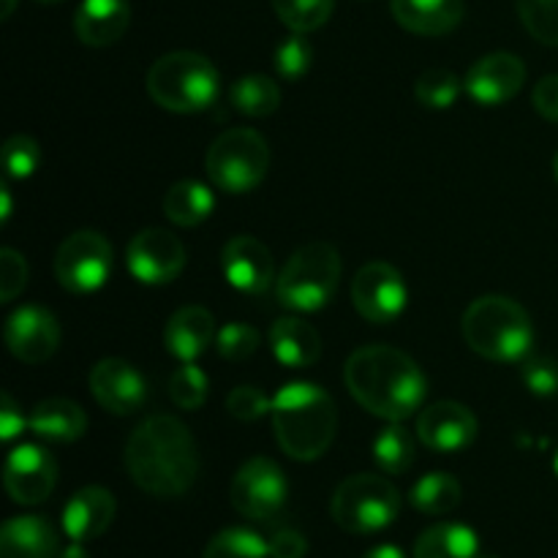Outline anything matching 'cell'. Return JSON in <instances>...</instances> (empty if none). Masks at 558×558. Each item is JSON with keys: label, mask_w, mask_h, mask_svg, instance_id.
<instances>
[{"label": "cell", "mask_w": 558, "mask_h": 558, "mask_svg": "<svg viewBox=\"0 0 558 558\" xmlns=\"http://www.w3.org/2000/svg\"><path fill=\"white\" fill-rule=\"evenodd\" d=\"M272 430L294 461H316L330 450L338 428L336 401L314 381H292L272 396Z\"/></svg>", "instance_id": "cell-3"}, {"label": "cell", "mask_w": 558, "mask_h": 558, "mask_svg": "<svg viewBox=\"0 0 558 558\" xmlns=\"http://www.w3.org/2000/svg\"><path fill=\"white\" fill-rule=\"evenodd\" d=\"M461 483L447 472L425 474V477H420L412 485V494H409L412 507L423 512V515H447V512H452L461 505Z\"/></svg>", "instance_id": "cell-28"}, {"label": "cell", "mask_w": 558, "mask_h": 558, "mask_svg": "<svg viewBox=\"0 0 558 558\" xmlns=\"http://www.w3.org/2000/svg\"><path fill=\"white\" fill-rule=\"evenodd\" d=\"M341 283V256L336 245L316 240L289 256L281 276L276 278V298L283 308L298 314L322 311Z\"/></svg>", "instance_id": "cell-6"}, {"label": "cell", "mask_w": 558, "mask_h": 558, "mask_svg": "<svg viewBox=\"0 0 558 558\" xmlns=\"http://www.w3.org/2000/svg\"><path fill=\"white\" fill-rule=\"evenodd\" d=\"M216 349L229 363H243L259 349V332L251 325H243V322H229L218 330Z\"/></svg>", "instance_id": "cell-38"}, {"label": "cell", "mask_w": 558, "mask_h": 558, "mask_svg": "<svg viewBox=\"0 0 558 558\" xmlns=\"http://www.w3.org/2000/svg\"><path fill=\"white\" fill-rule=\"evenodd\" d=\"M227 409L234 420H243V423H254V420L265 417L272 409V401L254 385H240L229 392Z\"/></svg>", "instance_id": "cell-39"}, {"label": "cell", "mask_w": 558, "mask_h": 558, "mask_svg": "<svg viewBox=\"0 0 558 558\" xmlns=\"http://www.w3.org/2000/svg\"><path fill=\"white\" fill-rule=\"evenodd\" d=\"M27 420H31V430L38 439L54 441V445H69V441L82 439L87 430L85 409L69 398H47V401L36 403Z\"/></svg>", "instance_id": "cell-24"}, {"label": "cell", "mask_w": 558, "mask_h": 558, "mask_svg": "<svg viewBox=\"0 0 558 558\" xmlns=\"http://www.w3.org/2000/svg\"><path fill=\"white\" fill-rule=\"evenodd\" d=\"M414 558H480V537L466 523H436L417 537Z\"/></svg>", "instance_id": "cell-27"}, {"label": "cell", "mask_w": 558, "mask_h": 558, "mask_svg": "<svg viewBox=\"0 0 558 558\" xmlns=\"http://www.w3.org/2000/svg\"><path fill=\"white\" fill-rule=\"evenodd\" d=\"M58 558H90V554L82 548V543H74V545H69L65 550H60Z\"/></svg>", "instance_id": "cell-47"}, {"label": "cell", "mask_w": 558, "mask_h": 558, "mask_svg": "<svg viewBox=\"0 0 558 558\" xmlns=\"http://www.w3.org/2000/svg\"><path fill=\"white\" fill-rule=\"evenodd\" d=\"M463 90V80L450 69H428L414 82V98L425 109H450Z\"/></svg>", "instance_id": "cell-32"}, {"label": "cell", "mask_w": 558, "mask_h": 558, "mask_svg": "<svg viewBox=\"0 0 558 558\" xmlns=\"http://www.w3.org/2000/svg\"><path fill=\"white\" fill-rule=\"evenodd\" d=\"M267 545H270V558H305L308 554V539L298 529H278Z\"/></svg>", "instance_id": "cell-42"}, {"label": "cell", "mask_w": 558, "mask_h": 558, "mask_svg": "<svg viewBox=\"0 0 558 558\" xmlns=\"http://www.w3.org/2000/svg\"><path fill=\"white\" fill-rule=\"evenodd\" d=\"M407 281L387 262H368L352 281V303L363 319L374 325H390L407 308Z\"/></svg>", "instance_id": "cell-11"}, {"label": "cell", "mask_w": 558, "mask_h": 558, "mask_svg": "<svg viewBox=\"0 0 558 558\" xmlns=\"http://www.w3.org/2000/svg\"><path fill=\"white\" fill-rule=\"evenodd\" d=\"M38 3H60V0H38Z\"/></svg>", "instance_id": "cell-51"}, {"label": "cell", "mask_w": 558, "mask_h": 558, "mask_svg": "<svg viewBox=\"0 0 558 558\" xmlns=\"http://www.w3.org/2000/svg\"><path fill=\"white\" fill-rule=\"evenodd\" d=\"M147 96L169 112L191 114L213 107L221 90V74L199 52H169L147 71Z\"/></svg>", "instance_id": "cell-5"}, {"label": "cell", "mask_w": 558, "mask_h": 558, "mask_svg": "<svg viewBox=\"0 0 558 558\" xmlns=\"http://www.w3.org/2000/svg\"><path fill=\"white\" fill-rule=\"evenodd\" d=\"M205 558H270V545L251 529H223L207 543Z\"/></svg>", "instance_id": "cell-31"}, {"label": "cell", "mask_w": 558, "mask_h": 558, "mask_svg": "<svg viewBox=\"0 0 558 558\" xmlns=\"http://www.w3.org/2000/svg\"><path fill=\"white\" fill-rule=\"evenodd\" d=\"M336 0H272L278 20L292 33L319 31L332 14Z\"/></svg>", "instance_id": "cell-33"}, {"label": "cell", "mask_w": 558, "mask_h": 558, "mask_svg": "<svg viewBox=\"0 0 558 558\" xmlns=\"http://www.w3.org/2000/svg\"><path fill=\"white\" fill-rule=\"evenodd\" d=\"M232 104L248 118H267L281 107V87L265 74H248L232 85Z\"/></svg>", "instance_id": "cell-29"}, {"label": "cell", "mask_w": 558, "mask_h": 558, "mask_svg": "<svg viewBox=\"0 0 558 558\" xmlns=\"http://www.w3.org/2000/svg\"><path fill=\"white\" fill-rule=\"evenodd\" d=\"M0 199H3V210H0V221H9L11 218V189L9 185H0Z\"/></svg>", "instance_id": "cell-46"}, {"label": "cell", "mask_w": 558, "mask_h": 558, "mask_svg": "<svg viewBox=\"0 0 558 558\" xmlns=\"http://www.w3.org/2000/svg\"><path fill=\"white\" fill-rule=\"evenodd\" d=\"M90 392L101 409L129 417L145 409L147 403V381L131 363L118 357H107L93 365L90 371Z\"/></svg>", "instance_id": "cell-17"}, {"label": "cell", "mask_w": 558, "mask_h": 558, "mask_svg": "<svg viewBox=\"0 0 558 558\" xmlns=\"http://www.w3.org/2000/svg\"><path fill=\"white\" fill-rule=\"evenodd\" d=\"M3 167L5 174L14 180H25L41 167V145L33 136L16 134L9 136L3 145Z\"/></svg>", "instance_id": "cell-37"}, {"label": "cell", "mask_w": 558, "mask_h": 558, "mask_svg": "<svg viewBox=\"0 0 558 558\" xmlns=\"http://www.w3.org/2000/svg\"><path fill=\"white\" fill-rule=\"evenodd\" d=\"M554 174H556V180H558V153L554 156Z\"/></svg>", "instance_id": "cell-49"}, {"label": "cell", "mask_w": 558, "mask_h": 558, "mask_svg": "<svg viewBox=\"0 0 558 558\" xmlns=\"http://www.w3.org/2000/svg\"><path fill=\"white\" fill-rule=\"evenodd\" d=\"M207 392H210V381H207L205 371L194 363H183L169 379V396H172L174 407L185 409V412H196L205 407Z\"/></svg>", "instance_id": "cell-34"}, {"label": "cell", "mask_w": 558, "mask_h": 558, "mask_svg": "<svg viewBox=\"0 0 558 558\" xmlns=\"http://www.w3.org/2000/svg\"><path fill=\"white\" fill-rule=\"evenodd\" d=\"M125 265L131 276L147 287H163L172 283L185 267V245L178 234L169 229H142L134 234L125 251Z\"/></svg>", "instance_id": "cell-12"}, {"label": "cell", "mask_w": 558, "mask_h": 558, "mask_svg": "<svg viewBox=\"0 0 558 558\" xmlns=\"http://www.w3.org/2000/svg\"><path fill=\"white\" fill-rule=\"evenodd\" d=\"M532 101H534V109H537L545 120L558 123V74L543 76V80L534 85Z\"/></svg>", "instance_id": "cell-44"}, {"label": "cell", "mask_w": 558, "mask_h": 558, "mask_svg": "<svg viewBox=\"0 0 558 558\" xmlns=\"http://www.w3.org/2000/svg\"><path fill=\"white\" fill-rule=\"evenodd\" d=\"M58 532L41 515L11 518L0 529V558H58Z\"/></svg>", "instance_id": "cell-22"}, {"label": "cell", "mask_w": 558, "mask_h": 558, "mask_svg": "<svg viewBox=\"0 0 558 558\" xmlns=\"http://www.w3.org/2000/svg\"><path fill=\"white\" fill-rule=\"evenodd\" d=\"M109 272H112V245L93 229L69 234L54 254L58 283L74 294L98 292L107 283Z\"/></svg>", "instance_id": "cell-9"}, {"label": "cell", "mask_w": 558, "mask_h": 558, "mask_svg": "<svg viewBox=\"0 0 558 558\" xmlns=\"http://www.w3.org/2000/svg\"><path fill=\"white\" fill-rule=\"evenodd\" d=\"M27 283V262L14 248L0 251V303H11Z\"/></svg>", "instance_id": "cell-40"}, {"label": "cell", "mask_w": 558, "mask_h": 558, "mask_svg": "<svg viewBox=\"0 0 558 558\" xmlns=\"http://www.w3.org/2000/svg\"><path fill=\"white\" fill-rule=\"evenodd\" d=\"M114 496L101 485H87L80 488L63 507V532L69 534L71 543H90L98 539L114 521Z\"/></svg>", "instance_id": "cell-19"}, {"label": "cell", "mask_w": 558, "mask_h": 558, "mask_svg": "<svg viewBox=\"0 0 558 558\" xmlns=\"http://www.w3.org/2000/svg\"><path fill=\"white\" fill-rule=\"evenodd\" d=\"M229 496L234 510L248 521H272L287 507V474L270 458H251L234 474Z\"/></svg>", "instance_id": "cell-10"}, {"label": "cell", "mask_w": 558, "mask_h": 558, "mask_svg": "<svg viewBox=\"0 0 558 558\" xmlns=\"http://www.w3.org/2000/svg\"><path fill=\"white\" fill-rule=\"evenodd\" d=\"M216 207V194L210 185L199 183V180H180L163 196V213L174 227H199L202 221L213 216Z\"/></svg>", "instance_id": "cell-26"}, {"label": "cell", "mask_w": 558, "mask_h": 558, "mask_svg": "<svg viewBox=\"0 0 558 558\" xmlns=\"http://www.w3.org/2000/svg\"><path fill=\"white\" fill-rule=\"evenodd\" d=\"M363 558H407V554L398 545H376Z\"/></svg>", "instance_id": "cell-45"}, {"label": "cell", "mask_w": 558, "mask_h": 558, "mask_svg": "<svg viewBox=\"0 0 558 558\" xmlns=\"http://www.w3.org/2000/svg\"><path fill=\"white\" fill-rule=\"evenodd\" d=\"M207 178L218 191L248 194L270 169V147L254 129H229L216 136L205 158Z\"/></svg>", "instance_id": "cell-7"}, {"label": "cell", "mask_w": 558, "mask_h": 558, "mask_svg": "<svg viewBox=\"0 0 558 558\" xmlns=\"http://www.w3.org/2000/svg\"><path fill=\"white\" fill-rule=\"evenodd\" d=\"M14 9H16V0H0V16H3V20H9Z\"/></svg>", "instance_id": "cell-48"}, {"label": "cell", "mask_w": 558, "mask_h": 558, "mask_svg": "<svg viewBox=\"0 0 558 558\" xmlns=\"http://www.w3.org/2000/svg\"><path fill=\"white\" fill-rule=\"evenodd\" d=\"M58 483V463L44 447L20 445L9 452L3 469V485L16 505H41Z\"/></svg>", "instance_id": "cell-13"}, {"label": "cell", "mask_w": 558, "mask_h": 558, "mask_svg": "<svg viewBox=\"0 0 558 558\" xmlns=\"http://www.w3.org/2000/svg\"><path fill=\"white\" fill-rule=\"evenodd\" d=\"M477 417L469 407L458 401L430 403L417 417V436L428 450L436 452H461L477 439Z\"/></svg>", "instance_id": "cell-18"}, {"label": "cell", "mask_w": 558, "mask_h": 558, "mask_svg": "<svg viewBox=\"0 0 558 558\" xmlns=\"http://www.w3.org/2000/svg\"><path fill=\"white\" fill-rule=\"evenodd\" d=\"M554 469H556V474H558V452H556V458H554Z\"/></svg>", "instance_id": "cell-50"}, {"label": "cell", "mask_w": 558, "mask_h": 558, "mask_svg": "<svg viewBox=\"0 0 558 558\" xmlns=\"http://www.w3.org/2000/svg\"><path fill=\"white\" fill-rule=\"evenodd\" d=\"M131 22L129 0H82L74 14V31L87 47H109Z\"/></svg>", "instance_id": "cell-21"}, {"label": "cell", "mask_w": 558, "mask_h": 558, "mask_svg": "<svg viewBox=\"0 0 558 558\" xmlns=\"http://www.w3.org/2000/svg\"><path fill=\"white\" fill-rule=\"evenodd\" d=\"M523 27L545 47H558V0H515Z\"/></svg>", "instance_id": "cell-35"}, {"label": "cell", "mask_w": 558, "mask_h": 558, "mask_svg": "<svg viewBox=\"0 0 558 558\" xmlns=\"http://www.w3.org/2000/svg\"><path fill=\"white\" fill-rule=\"evenodd\" d=\"M398 25L417 36H445L463 20V0H392Z\"/></svg>", "instance_id": "cell-23"}, {"label": "cell", "mask_w": 558, "mask_h": 558, "mask_svg": "<svg viewBox=\"0 0 558 558\" xmlns=\"http://www.w3.org/2000/svg\"><path fill=\"white\" fill-rule=\"evenodd\" d=\"M523 385L539 398H550L558 392V363L550 357H534L523 363Z\"/></svg>", "instance_id": "cell-41"}, {"label": "cell", "mask_w": 558, "mask_h": 558, "mask_svg": "<svg viewBox=\"0 0 558 558\" xmlns=\"http://www.w3.org/2000/svg\"><path fill=\"white\" fill-rule=\"evenodd\" d=\"M469 349L490 363H523L534 347V327L526 308L505 294H485L463 314Z\"/></svg>", "instance_id": "cell-4"}, {"label": "cell", "mask_w": 558, "mask_h": 558, "mask_svg": "<svg viewBox=\"0 0 558 558\" xmlns=\"http://www.w3.org/2000/svg\"><path fill=\"white\" fill-rule=\"evenodd\" d=\"M270 349L287 368H308L319 360L322 338L305 319L283 316L270 327Z\"/></svg>", "instance_id": "cell-25"}, {"label": "cell", "mask_w": 558, "mask_h": 558, "mask_svg": "<svg viewBox=\"0 0 558 558\" xmlns=\"http://www.w3.org/2000/svg\"><path fill=\"white\" fill-rule=\"evenodd\" d=\"M332 521L349 534H376L396 523L401 494L379 474H354L332 496Z\"/></svg>", "instance_id": "cell-8"}, {"label": "cell", "mask_w": 558, "mask_h": 558, "mask_svg": "<svg viewBox=\"0 0 558 558\" xmlns=\"http://www.w3.org/2000/svg\"><path fill=\"white\" fill-rule=\"evenodd\" d=\"M3 338L9 352L22 363H44L60 347V325L52 311L41 305H22L5 319Z\"/></svg>", "instance_id": "cell-14"}, {"label": "cell", "mask_w": 558, "mask_h": 558, "mask_svg": "<svg viewBox=\"0 0 558 558\" xmlns=\"http://www.w3.org/2000/svg\"><path fill=\"white\" fill-rule=\"evenodd\" d=\"M526 82V65L512 52H490L469 69L463 90L474 104L499 107L515 98Z\"/></svg>", "instance_id": "cell-16"}, {"label": "cell", "mask_w": 558, "mask_h": 558, "mask_svg": "<svg viewBox=\"0 0 558 558\" xmlns=\"http://www.w3.org/2000/svg\"><path fill=\"white\" fill-rule=\"evenodd\" d=\"M216 319L210 311L202 305H183L169 316L163 343H167V352L180 363H194L207 352L210 343H216Z\"/></svg>", "instance_id": "cell-20"}, {"label": "cell", "mask_w": 558, "mask_h": 558, "mask_svg": "<svg viewBox=\"0 0 558 558\" xmlns=\"http://www.w3.org/2000/svg\"><path fill=\"white\" fill-rule=\"evenodd\" d=\"M221 272L232 289L259 298L276 281V262L262 240L251 234H234L221 251Z\"/></svg>", "instance_id": "cell-15"}, {"label": "cell", "mask_w": 558, "mask_h": 558, "mask_svg": "<svg viewBox=\"0 0 558 558\" xmlns=\"http://www.w3.org/2000/svg\"><path fill=\"white\" fill-rule=\"evenodd\" d=\"M25 428H31V420H25V414L16 407L14 398L9 392H3L0 396V439L14 441L16 436H22Z\"/></svg>", "instance_id": "cell-43"}, {"label": "cell", "mask_w": 558, "mask_h": 558, "mask_svg": "<svg viewBox=\"0 0 558 558\" xmlns=\"http://www.w3.org/2000/svg\"><path fill=\"white\" fill-rule=\"evenodd\" d=\"M311 60H314V49H311L305 33H292L283 38L276 47V74L287 82L303 80L311 71Z\"/></svg>", "instance_id": "cell-36"}, {"label": "cell", "mask_w": 558, "mask_h": 558, "mask_svg": "<svg viewBox=\"0 0 558 558\" xmlns=\"http://www.w3.org/2000/svg\"><path fill=\"white\" fill-rule=\"evenodd\" d=\"M414 436L401 423L387 425L374 439V461L385 474H407L414 466Z\"/></svg>", "instance_id": "cell-30"}, {"label": "cell", "mask_w": 558, "mask_h": 558, "mask_svg": "<svg viewBox=\"0 0 558 558\" xmlns=\"http://www.w3.org/2000/svg\"><path fill=\"white\" fill-rule=\"evenodd\" d=\"M343 381L365 412L387 423L409 420L428 396V381L420 365L407 352L385 343L360 347L349 354Z\"/></svg>", "instance_id": "cell-2"}, {"label": "cell", "mask_w": 558, "mask_h": 558, "mask_svg": "<svg viewBox=\"0 0 558 558\" xmlns=\"http://www.w3.org/2000/svg\"><path fill=\"white\" fill-rule=\"evenodd\" d=\"M125 469L136 488L158 499L189 494L199 474V450L191 430L172 414H153L125 445Z\"/></svg>", "instance_id": "cell-1"}]
</instances>
